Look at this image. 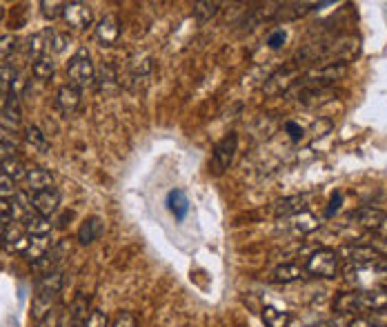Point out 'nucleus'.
<instances>
[{"label": "nucleus", "mask_w": 387, "mask_h": 327, "mask_svg": "<svg viewBox=\"0 0 387 327\" xmlns=\"http://www.w3.org/2000/svg\"><path fill=\"white\" fill-rule=\"evenodd\" d=\"M347 327H376V325L372 323L370 316H356V319H352V321H350Z\"/></svg>", "instance_id": "obj_46"}, {"label": "nucleus", "mask_w": 387, "mask_h": 327, "mask_svg": "<svg viewBox=\"0 0 387 327\" xmlns=\"http://www.w3.org/2000/svg\"><path fill=\"white\" fill-rule=\"evenodd\" d=\"M58 205H60V194L53 187L45 189V192L31 194V209H34V212L40 214V216L49 218L58 209Z\"/></svg>", "instance_id": "obj_7"}, {"label": "nucleus", "mask_w": 387, "mask_h": 327, "mask_svg": "<svg viewBox=\"0 0 387 327\" xmlns=\"http://www.w3.org/2000/svg\"><path fill=\"white\" fill-rule=\"evenodd\" d=\"M29 245V236L25 234L23 225L20 227H9L5 236V249L9 254H25V249Z\"/></svg>", "instance_id": "obj_18"}, {"label": "nucleus", "mask_w": 387, "mask_h": 327, "mask_svg": "<svg viewBox=\"0 0 387 327\" xmlns=\"http://www.w3.org/2000/svg\"><path fill=\"white\" fill-rule=\"evenodd\" d=\"M318 227H320V220L314 214H311V212H307V209H303L300 214L292 216V229L296 231V234H300V236L311 234V231H316Z\"/></svg>", "instance_id": "obj_23"}, {"label": "nucleus", "mask_w": 387, "mask_h": 327, "mask_svg": "<svg viewBox=\"0 0 387 327\" xmlns=\"http://www.w3.org/2000/svg\"><path fill=\"white\" fill-rule=\"evenodd\" d=\"M36 327H58V323H56V314H49L45 321H40V323H36Z\"/></svg>", "instance_id": "obj_47"}, {"label": "nucleus", "mask_w": 387, "mask_h": 327, "mask_svg": "<svg viewBox=\"0 0 387 327\" xmlns=\"http://www.w3.org/2000/svg\"><path fill=\"white\" fill-rule=\"evenodd\" d=\"M14 218V207H12V200L9 198H0V225L9 223V220Z\"/></svg>", "instance_id": "obj_39"}, {"label": "nucleus", "mask_w": 387, "mask_h": 327, "mask_svg": "<svg viewBox=\"0 0 387 327\" xmlns=\"http://www.w3.org/2000/svg\"><path fill=\"white\" fill-rule=\"evenodd\" d=\"M25 87H27V80H25V76L23 73H16V78L12 80V87H9V96H14V98H20V94L25 91Z\"/></svg>", "instance_id": "obj_40"}, {"label": "nucleus", "mask_w": 387, "mask_h": 327, "mask_svg": "<svg viewBox=\"0 0 387 327\" xmlns=\"http://www.w3.org/2000/svg\"><path fill=\"white\" fill-rule=\"evenodd\" d=\"M341 203H343V196L341 194H334L332 196V200H329V205H327V209H325V218H332L334 216L338 209H341Z\"/></svg>", "instance_id": "obj_45"}, {"label": "nucleus", "mask_w": 387, "mask_h": 327, "mask_svg": "<svg viewBox=\"0 0 387 327\" xmlns=\"http://www.w3.org/2000/svg\"><path fill=\"white\" fill-rule=\"evenodd\" d=\"M18 69H14L12 65H0V91L9 94V87H12V80L16 78Z\"/></svg>", "instance_id": "obj_33"}, {"label": "nucleus", "mask_w": 387, "mask_h": 327, "mask_svg": "<svg viewBox=\"0 0 387 327\" xmlns=\"http://www.w3.org/2000/svg\"><path fill=\"white\" fill-rule=\"evenodd\" d=\"M261 319H263L265 327H289L292 325V316L278 308H272V305H265V308L261 310Z\"/></svg>", "instance_id": "obj_22"}, {"label": "nucleus", "mask_w": 387, "mask_h": 327, "mask_svg": "<svg viewBox=\"0 0 387 327\" xmlns=\"http://www.w3.org/2000/svg\"><path fill=\"white\" fill-rule=\"evenodd\" d=\"M305 209V198L303 196H287L276 200L272 205V212L276 218H292L296 214H300Z\"/></svg>", "instance_id": "obj_12"}, {"label": "nucleus", "mask_w": 387, "mask_h": 327, "mask_svg": "<svg viewBox=\"0 0 387 327\" xmlns=\"http://www.w3.org/2000/svg\"><path fill=\"white\" fill-rule=\"evenodd\" d=\"M27 192L29 194H38V192H45V189H51L53 187V176L51 172H47L45 167H31L27 172Z\"/></svg>", "instance_id": "obj_11"}, {"label": "nucleus", "mask_w": 387, "mask_h": 327, "mask_svg": "<svg viewBox=\"0 0 387 327\" xmlns=\"http://www.w3.org/2000/svg\"><path fill=\"white\" fill-rule=\"evenodd\" d=\"M314 136H325V134H329L332 132V121L329 118H320V121H316L314 123Z\"/></svg>", "instance_id": "obj_44"}, {"label": "nucleus", "mask_w": 387, "mask_h": 327, "mask_svg": "<svg viewBox=\"0 0 387 327\" xmlns=\"http://www.w3.org/2000/svg\"><path fill=\"white\" fill-rule=\"evenodd\" d=\"M96 38H98V43L103 47H112L121 38V23H118V18L112 14L101 18L98 25H96Z\"/></svg>", "instance_id": "obj_8"}, {"label": "nucleus", "mask_w": 387, "mask_h": 327, "mask_svg": "<svg viewBox=\"0 0 387 327\" xmlns=\"http://www.w3.org/2000/svg\"><path fill=\"white\" fill-rule=\"evenodd\" d=\"M285 40H287L285 29H276L270 34V38H267V45H270V49H281L285 45Z\"/></svg>", "instance_id": "obj_41"}, {"label": "nucleus", "mask_w": 387, "mask_h": 327, "mask_svg": "<svg viewBox=\"0 0 387 327\" xmlns=\"http://www.w3.org/2000/svg\"><path fill=\"white\" fill-rule=\"evenodd\" d=\"M18 194V187L9 176L0 172V198H14Z\"/></svg>", "instance_id": "obj_35"}, {"label": "nucleus", "mask_w": 387, "mask_h": 327, "mask_svg": "<svg viewBox=\"0 0 387 327\" xmlns=\"http://www.w3.org/2000/svg\"><path fill=\"white\" fill-rule=\"evenodd\" d=\"M31 71H34V76L38 80H49L53 76V71H56V67H53V60L51 56H40L36 60H31Z\"/></svg>", "instance_id": "obj_30"}, {"label": "nucleus", "mask_w": 387, "mask_h": 327, "mask_svg": "<svg viewBox=\"0 0 387 327\" xmlns=\"http://www.w3.org/2000/svg\"><path fill=\"white\" fill-rule=\"evenodd\" d=\"M345 258L350 260V265H374L381 256L370 245H352L345 249Z\"/></svg>", "instance_id": "obj_15"}, {"label": "nucleus", "mask_w": 387, "mask_h": 327, "mask_svg": "<svg viewBox=\"0 0 387 327\" xmlns=\"http://www.w3.org/2000/svg\"><path fill=\"white\" fill-rule=\"evenodd\" d=\"M58 327H64V325H58Z\"/></svg>", "instance_id": "obj_50"}, {"label": "nucleus", "mask_w": 387, "mask_h": 327, "mask_svg": "<svg viewBox=\"0 0 387 327\" xmlns=\"http://www.w3.org/2000/svg\"><path fill=\"white\" fill-rule=\"evenodd\" d=\"M332 308H334V312L341 314V316L361 312V294H359V290L336 294V299H334V303H332Z\"/></svg>", "instance_id": "obj_16"}, {"label": "nucleus", "mask_w": 387, "mask_h": 327, "mask_svg": "<svg viewBox=\"0 0 387 327\" xmlns=\"http://www.w3.org/2000/svg\"><path fill=\"white\" fill-rule=\"evenodd\" d=\"M3 16H5V5L0 3V20H3Z\"/></svg>", "instance_id": "obj_49"}, {"label": "nucleus", "mask_w": 387, "mask_h": 327, "mask_svg": "<svg viewBox=\"0 0 387 327\" xmlns=\"http://www.w3.org/2000/svg\"><path fill=\"white\" fill-rule=\"evenodd\" d=\"M16 47H18V36H16V34H5V36H0V62L12 56L14 51H16Z\"/></svg>", "instance_id": "obj_31"}, {"label": "nucleus", "mask_w": 387, "mask_h": 327, "mask_svg": "<svg viewBox=\"0 0 387 327\" xmlns=\"http://www.w3.org/2000/svg\"><path fill=\"white\" fill-rule=\"evenodd\" d=\"M80 105V89L74 85H62L56 91V107L62 114H71L76 112Z\"/></svg>", "instance_id": "obj_13"}, {"label": "nucleus", "mask_w": 387, "mask_h": 327, "mask_svg": "<svg viewBox=\"0 0 387 327\" xmlns=\"http://www.w3.org/2000/svg\"><path fill=\"white\" fill-rule=\"evenodd\" d=\"M218 9L221 5L216 0H198V3L194 5V16H196L198 23H207V20H212L218 14Z\"/></svg>", "instance_id": "obj_29"}, {"label": "nucleus", "mask_w": 387, "mask_h": 327, "mask_svg": "<svg viewBox=\"0 0 387 327\" xmlns=\"http://www.w3.org/2000/svg\"><path fill=\"white\" fill-rule=\"evenodd\" d=\"M112 327H138V319L132 312H121L114 319Z\"/></svg>", "instance_id": "obj_37"}, {"label": "nucleus", "mask_w": 387, "mask_h": 327, "mask_svg": "<svg viewBox=\"0 0 387 327\" xmlns=\"http://www.w3.org/2000/svg\"><path fill=\"white\" fill-rule=\"evenodd\" d=\"M105 231V223L98 218V216H89L83 220V225L78 229V242L80 245H92V242H96Z\"/></svg>", "instance_id": "obj_14"}, {"label": "nucleus", "mask_w": 387, "mask_h": 327, "mask_svg": "<svg viewBox=\"0 0 387 327\" xmlns=\"http://www.w3.org/2000/svg\"><path fill=\"white\" fill-rule=\"evenodd\" d=\"M67 45H69V36L67 34H56V31H53L51 40H49V49L53 51V54H62V51L67 49Z\"/></svg>", "instance_id": "obj_36"}, {"label": "nucleus", "mask_w": 387, "mask_h": 327, "mask_svg": "<svg viewBox=\"0 0 387 327\" xmlns=\"http://www.w3.org/2000/svg\"><path fill=\"white\" fill-rule=\"evenodd\" d=\"M341 254L336 249L320 247L314 254H309L305 263V272L314 279H336L341 274Z\"/></svg>", "instance_id": "obj_2"}, {"label": "nucleus", "mask_w": 387, "mask_h": 327, "mask_svg": "<svg viewBox=\"0 0 387 327\" xmlns=\"http://www.w3.org/2000/svg\"><path fill=\"white\" fill-rule=\"evenodd\" d=\"M283 130H285V134H289V139H292L294 143L303 139V134H305L303 127H300V125L294 123V121H287V123L283 125Z\"/></svg>", "instance_id": "obj_42"}, {"label": "nucleus", "mask_w": 387, "mask_h": 327, "mask_svg": "<svg viewBox=\"0 0 387 327\" xmlns=\"http://www.w3.org/2000/svg\"><path fill=\"white\" fill-rule=\"evenodd\" d=\"M51 34H53V31H40V34H34L27 40V54L31 56V60H36V58L47 54Z\"/></svg>", "instance_id": "obj_26"}, {"label": "nucleus", "mask_w": 387, "mask_h": 327, "mask_svg": "<svg viewBox=\"0 0 387 327\" xmlns=\"http://www.w3.org/2000/svg\"><path fill=\"white\" fill-rule=\"evenodd\" d=\"M385 212H381V209L376 207H359L356 212L350 214V220H354L356 225H361L363 229H372V231H379L383 220H385Z\"/></svg>", "instance_id": "obj_9"}, {"label": "nucleus", "mask_w": 387, "mask_h": 327, "mask_svg": "<svg viewBox=\"0 0 387 327\" xmlns=\"http://www.w3.org/2000/svg\"><path fill=\"white\" fill-rule=\"evenodd\" d=\"M94 85L98 87V91H105V94L116 91V89H118V78H116L114 67H112V65H103L98 71H96Z\"/></svg>", "instance_id": "obj_24"}, {"label": "nucleus", "mask_w": 387, "mask_h": 327, "mask_svg": "<svg viewBox=\"0 0 387 327\" xmlns=\"http://www.w3.org/2000/svg\"><path fill=\"white\" fill-rule=\"evenodd\" d=\"M0 172L12 178L14 183H18V181H25L29 170H27L25 163L20 161L18 156H12V158H7V161H3V165H0Z\"/></svg>", "instance_id": "obj_27"}, {"label": "nucleus", "mask_w": 387, "mask_h": 327, "mask_svg": "<svg viewBox=\"0 0 387 327\" xmlns=\"http://www.w3.org/2000/svg\"><path fill=\"white\" fill-rule=\"evenodd\" d=\"M361 310L376 312V310H387V288H376V290H365L361 292Z\"/></svg>", "instance_id": "obj_17"}, {"label": "nucleus", "mask_w": 387, "mask_h": 327, "mask_svg": "<svg viewBox=\"0 0 387 327\" xmlns=\"http://www.w3.org/2000/svg\"><path fill=\"white\" fill-rule=\"evenodd\" d=\"M49 249H51V238L49 236H36V238H29V245H27L23 256L29 263H38Z\"/></svg>", "instance_id": "obj_25"}, {"label": "nucleus", "mask_w": 387, "mask_h": 327, "mask_svg": "<svg viewBox=\"0 0 387 327\" xmlns=\"http://www.w3.org/2000/svg\"><path fill=\"white\" fill-rule=\"evenodd\" d=\"M305 276H307L305 265H298V263H283V265H278L274 269L276 283H294V281H300Z\"/></svg>", "instance_id": "obj_20"}, {"label": "nucleus", "mask_w": 387, "mask_h": 327, "mask_svg": "<svg viewBox=\"0 0 387 327\" xmlns=\"http://www.w3.org/2000/svg\"><path fill=\"white\" fill-rule=\"evenodd\" d=\"M62 283H64V276L60 269L45 274V276L38 279L34 303H31V321L40 323L51 314V308L56 305L60 292H62Z\"/></svg>", "instance_id": "obj_1"}, {"label": "nucleus", "mask_w": 387, "mask_h": 327, "mask_svg": "<svg viewBox=\"0 0 387 327\" xmlns=\"http://www.w3.org/2000/svg\"><path fill=\"white\" fill-rule=\"evenodd\" d=\"M67 76H69V85L74 87H87L94 82V76H96V67L92 62V56L89 51L80 47L76 54H74L67 62Z\"/></svg>", "instance_id": "obj_3"}, {"label": "nucleus", "mask_w": 387, "mask_h": 327, "mask_svg": "<svg viewBox=\"0 0 387 327\" xmlns=\"http://www.w3.org/2000/svg\"><path fill=\"white\" fill-rule=\"evenodd\" d=\"M62 20L71 29H87L94 23V12H92L89 5L78 3V0H76V3H64Z\"/></svg>", "instance_id": "obj_5"}, {"label": "nucleus", "mask_w": 387, "mask_h": 327, "mask_svg": "<svg viewBox=\"0 0 387 327\" xmlns=\"http://www.w3.org/2000/svg\"><path fill=\"white\" fill-rule=\"evenodd\" d=\"M40 9H42V16L47 20H56V18H62L64 3H58V0H42Z\"/></svg>", "instance_id": "obj_32"}, {"label": "nucleus", "mask_w": 387, "mask_h": 327, "mask_svg": "<svg viewBox=\"0 0 387 327\" xmlns=\"http://www.w3.org/2000/svg\"><path fill=\"white\" fill-rule=\"evenodd\" d=\"M296 76H298V69H296V62H292V65H287L285 69H281L278 73H274V76L267 78L265 85H263V91L267 94V96L285 94V91H289V87L294 85Z\"/></svg>", "instance_id": "obj_6"}, {"label": "nucleus", "mask_w": 387, "mask_h": 327, "mask_svg": "<svg viewBox=\"0 0 387 327\" xmlns=\"http://www.w3.org/2000/svg\"><path fill=\"white\" fill-rule=\"evenodd\" d=\"M0 165H3V163H0Z\"/></svg>", "instance_id": "obj_51"}, {"label": "nucleus", "mask_w": 387, "mask_h": 327, "mask_svg": "<svg viewBox=\"0 0 387 327\" xmlns=\"http://www.w3.org/2000/svg\"><path fill=\"white\" fill-rule=\"evenodd\" d=\"M132 69H134L136 76H141V73H143V76H147V73L152 71V60H149V58H136L132 62Z\"/></svg>", "instance_id": "obj_43"}, {"label": "nucleus", "mask_w": 387, "mask_h": 327, "mask_svg": "<svg viewBox=\"0 0 387 327\" xmlns=\"http://www.w3.org/2000/svg\"><path fill=\"white\" fill-rule=\"evenodd\" d=\"M0 143H3L5 147H9V150L16 152V147L20 145V139L16 132H9V130H3L0 127Z\"/></svg>", "instance_id": "obj_38"}, {"label": "nucleus", "mask_w": 387, "mask_h": 327, "mask_svg": "<svg viewBox=\"0 0 387 327\" xmlns=\"http://www.w3.org/2000/svg\"><path fill=\"white\" fill-rule=\"evenodd\" d=\"M239 152V136L236 134H227L223 141L216 143L212 154V172L214 174H225L234 163V156Z\"/></svg>", "instance_id": "obj_4"}, {"label": "nucleus", "mask_w": 387, "mask_h": 327, "mask_svg": "<svg viewBox=\"0 0 387 327\" xmlns=\"http://www.w3.org/2000/svg\"><path fill=\"white\" fill-rule=\"evenodd\" d=\"M329 98H332V89L329 87H305V85H300L298 103H303L305 107H316V105L325 103Z\"/></svg>", "instance_id": "obj_19"}, {"label": "nucleus", "mask_w": 387, "mask_h": 327, "mask_svg": "<svg viewBox=\"0 0 387 327\" xmlns=\"http://www.w3.org/2000/svg\"><path fill=\"white\" fill-rule=\"evenodd\" d=\"M167 207L169 212L176 216V220H182L189 214V198L182 189H171L167 194Z\"/></svg>", "instance_id": "obj_21"}, {"label": "nucleus", "mask_w": 387, "mask_h": 327, "mask_svg": "<svg viewBox=\"0 0 387 327\" xmlns=\"http://www.w3.org/2000/svg\"><path fill=\"white\" fill-rule=\"evenodd\" d=\"M23 229L29 238H36V236H49L51 234V218L47 216H40L36 212H29L25 218H23Z\"/></svg>", "instance_id": "obj_10"}, {"label": "nucleus", "mask_w": 387, "mask_h": 327, "mask_svg": "<svg viewBox=\"0 0 387 327\" xmlns=\"http://www.w3.org/2000/svg\"><path fill=\"white\" fill-rule=\"evenodd\" d=\"M5 236H7V227L0 225V247H5Z\"/></svg>", "instance_id": "obj_48"}, {"label": "nucleus", "mask_w": 387, "mask_h": 327, "mask_svg": "<svg viewBox=\"0 0 387 327\" xmlns=\"http://www.w3.org/2000/svg\"><path fill=\"white\" fill-rule=\"evenodd\" d=\"M23 141H25L29 147H34V152H40V154H47V152H49V141H47V136L42 134L38 127H34V125H29V127H25Z\"/></svg>", "instance_id": "obj_28"}, {"label": "nucleus", "mask_w": 387, "mask_h": 327, "mask_svg": "<svg viewBox=\"0 0 387 327\" xmlns=\"http://www.w3.org/2000/svg\"><path fill=\"white\" fill-rule=\"evenodd\" d=\"M83 327H112L110 325V316H107L105 312H101V310H92Z\"/></svg>", "instance_id": "obj_34"}]
</instances>
